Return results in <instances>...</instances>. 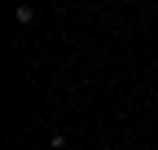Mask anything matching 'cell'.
Masks as SVG:
<instances>
[{
  "mask_svg": "<svg viewBox=\"0 0 158 150\" xmlns=\"http://www.w3.org/2000/svg\"><path fill=\"white\" fill-rule=\"evenodd\" d=\"M13 22H18V27H31V22H35V9H31V5H18V9H13Z\"/></svg>",
  "mask_w": 158,
  "mask_h": 150,
  "instance_id": "1",
  "label": "cell"
},
{
  "mask_svg": "<svg viewBox=\"0 0 158 150\" xmlns=\"http://www.w3.org/2000/svg\"><path fill=\"white\" fill-rule=\"evenodd\" d=\"M154 102H158V84H154Z\"/></svg>",
  "mask_w": 158,
  "mask_h": 150,
  "instance_id": "2",
  "label": "cell"
},
{
  "mask_svg": "<svg viewBox=\"0 0 158 150\" xmlns=\"http://www.w3.org/2000/svg\"><path fill=\"white\" fill-rule=\"evenodd\" d=\"M48 150H53V146H48Z\"/></svg>",
  "mask_w": 158,
  "mask_h": 150,
  "instance_id": "3",
  "label": "cell"
}]
</instances>
